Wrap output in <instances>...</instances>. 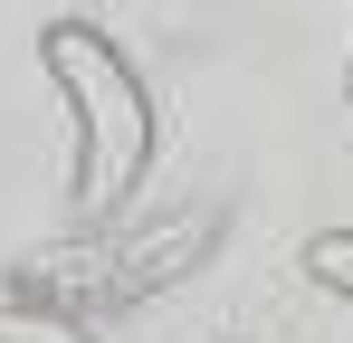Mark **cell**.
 <instances>
[{"label": "cell", "instance_id": "6da1fadb", "mask_svg": "<svg viewBox=\"0 0 353 343\" xmlns=\"http://www.w3.org/2000/svg\"><path fill=\"white\" fill-rule=\"evenodd\" d=\"M39 67L58 86L67 124H77V220L96 229V220H115L143 191V172H153V143H163L153 86L134 76V57L96 19H48L39 29Z\"/></svg>", "mask_w": 353, "mask_h": 343}, {"label": "cell", "instance_id": "7a4b0ae2", "mask_svg": "<svg viewBox=\"0 0 353 343\" xmlns=\"http://www.w3.org/2000/svg\"><path fill=\"white\" fill-rule=\"evenodd\" d=\"M220 238V210H201V220H172L153 229V238H124V248H48V258H29L19 267V295L29 305H134V295H153L163 277H181L201 248Z\"/></svg>", "mask_w": 353, "mask_h": 343}, {"label": "cell", "instance_id": "3957f363", "mask_svg": "<svg viewBox=\"0 0 353 343\" xmlns=\"http://www.w3.org/2000/svg\"><path fill=\"white\" fill-rule=\"evenodd\" d=\"M0 343H96V324H86V315H58V305L10 295V305H0Z\"/></svg>", "mask_w": 353, "mask_h": 343}, {"label": "cell", "instance_id": "277c9868", "mask_svg": "<svg viewBox=\"0 0 353 343\" xmlns=\"http://www.w3.org/2000/svg\"><path fill=\"white\" fill-rule=\"evenodd\" d=\"M305 277L353 305V229H315V238H305Z\"/></svg>", "mask_w": 353, "mask_h": 343}, {"label": "cell", "instance_id": "5b68a950", "mask_svg": "<svg viewBox=\"0 0 353 343\" xmlns=\"http://www.w3.org/2000/svg\"><path fill=\"white\" fill-rule=\"evenodd\" d=\"M344 105H353V57H344Z\"/></svg>", "mask_w": 353, "mask_h": 343}]
</instances>
